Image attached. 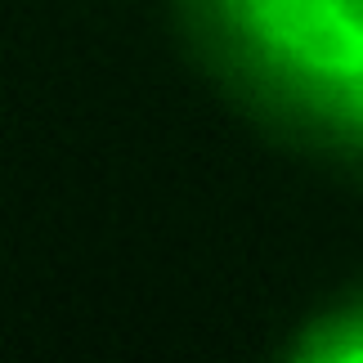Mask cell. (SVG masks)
I'll return each mask as SVG.
<instances>
[{"label": "cell", "mask_w": 363, "mask_h": 363, "mask_svg": "<svg viewBox=\"0 0 363 363\" xmlns=\"http://www.w3.org/2000/svg\"><path fill=\"white\" fill-rule=\"evenodd\" d=\"M310 359H328V363H363V310L350 314L345 323L328 328L318 345L310 350Z\"/></svg>", "instance_id": "cell-2"}, {"label": "cell", "mask_w": 363, "mask_h": 363, "mask_svg": "<svg viewBox=\"0 0 363 363\" xmlns=\"http://www.w3.org/2000/svg\"><path fill=\"white\" fill-rule=\"evenodd\" d=\"M220 32L287 99L363 135V0H206Z\"/></svg>", "instance_id": "cell-1"}]
</instances>
